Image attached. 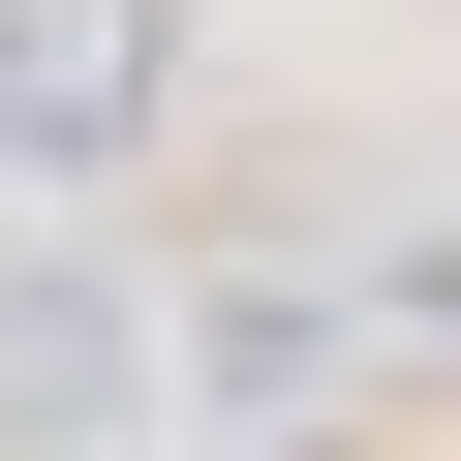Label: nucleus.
Listing matches in <instances>:
<instances>
[{
	"label": "nucleus",
	"mask_w": 461,
	"mask_h": 461,
	"mask_svg": "<svg viewBox=\"0 0 461 461\" xmlns=\"http://www.w3.org/2000/svg\"><path fill=\"white\" fill-rule=\"evenodd\" d=\"M154 369H215V400H308V369H339V308H308V277H215Z\"/></svg>",
	"instance_id": "7ed1b4c3"
},
{
	"label": "nucleus",
	"mask_w": 461,
	"mask_h": 461,
	"mask_svg": "<svg viewBox=\"0 0 461 461\" xmlns=\"http://www.w3.org/2000/svg\"><path fill=\"white\" fill-rule=\"evenodd\" d=\"M185 369H154V277L93 215H0V461H123Z\"/></svg>",
	"instance_id": "f257e3e1"
},
{
	"label": "nucleus",
	"mask_w": 461,
	"mask_h": 461,
	"mask_svg": "<svg viewBox=\"0 0 461 461\" xmlns=\"http://www.w3.org/2000/svg\"><path fill=\"white\" fill-rule=\"evenodd\" d=\"M154 123H185V0H0V185L32 215H93Z\"/></svg>",
	"instance_id": "f03ea898"
}]
</instances>
